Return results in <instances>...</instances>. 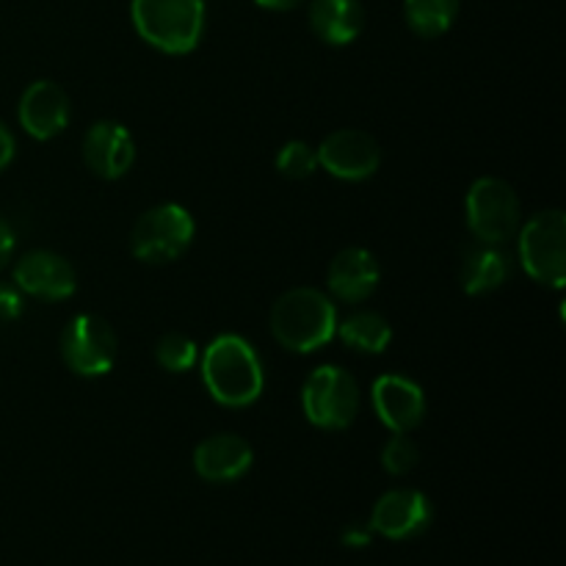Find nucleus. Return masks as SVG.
I'll use <instances>...</instances> for the list:
<instances>
[{
	"mask_svg": "<svg viewBox=\"0 0 566 566\" xmlns=\"http://www.w3.org/2000/svg\"><path fill=\"white\" fill-rule=\"evenodd\" d=\"M271 335L293 354H313L335 337L337 307L318 287H291L271 307Z\"/></svg>",
	"mask_w": 566,
	"mask_h": 566,
	"instance_id": "nucleus-2",
	"label": "nucleus"
},
{
	"mask_svg": "<svg viewBox=\"0 0 566 566\" xmlns=\"http://www.w3.org/2000/svg\"><path fill=\"white\" fill-rule=\"evenodd\" d=\"M363 390L357 379L340 365H318L302 385V409L313 426L324 431H343L357 420Z\"/></svg>",
	"mask_w": 566,
	"mask_h": 566,
	"instance_id": "nucleus-6",
	"label": "nucleus"
},
{
	"mask_svg": "<svg viewBox=\"0 0 566 566\" xmlns=\"http://www.w3.org/2000/svg\"><path fill=\"white\" fill-rule=\"evenodd\" d=\"M14 285L22 296L64 302L77 291L75 265L53 249H31L14 263Z\"/></svg>",
	"mask_w": 566,
	"mask_h": 566,
	"instance_id": "nucleus-10",
	"label": "nucleus"
},
{
	"mask_svg": "<svg viewBox=\"0 0 566 566\" xmlns=\"http://www.w3.org/2000/svg\"><path fill=\"white\" fill-rule=\"evenodd\" d=\"M274 166L282 177H287V180H307V177H313L315 169H318V155H315V149L310 147L307 142L293 138V142H287L285 147L276 153Z\"/></svg>",
	"mask_w": 566,
	"mask_h": 566,
	"instance_id": "nucleus-22",
	"label": "nucleus"
},
{
	"mask_svg": "<svg viewBox=\"0 0 566 566\" xmlns=\"http://www.w3.org/2000/svg\"><path fill=\"white\" fill-rule=\"evenodd\" d=\"M254 3H258L260 9H269V11H291L296 9L302 0H254Z\"/></svg>",
	"mask_w": 566,
	"mask_h": 566,
	"instance_id": "nucleus-28",
	"label": "nucleus"
},
{
	"mask_svg": "<svg viewBox=\"0 0 566 566\" xmlns=\"http://www.w3.org/2000/svg\"><path fill=\"white\" fill-rule=\"evenodd\" d=\"M81 155L92 175L119 180L136 164V142L122 122L99 119L83 136Z\"/></svg>",
	"mask_w": 566,
	"mask_h": 566,
	"instance_id": "nucleus-13",
	"label": "nucleus"
},
{
	"mask_svg": "<svg viewBox=\"0 0 566 566\" xmlns=\"http://www.w3.org/2000/svg\"><path fill=\"white\" fill-rule=\"evenodd\" d=\"M254 451L243 437L213 434L205 437L193 451V470L210 484H232L252 470Z\"/></svg>",
	"mask_w": 566,
	"mask_h": 566,
	"instance_id": "nucleus-16",
	"label": "nucleus"
},
{
	"mask_svg": "<svg viewBox=\"0 0 566 566\" xmlns=\"http://www.w3.org/2000/svg\"><path fill=\"white\" fill-rule=\"evenodd\" d=\"M202 381L216 403L230 409L252 407L265 387L263 359L258 348L241 335H219L202 359Z\"/></svg>",
	"mask_w": 566,
	"mask_h": 566,
	"instance_id": "nucleus-1",
	"label": "nucleus"
},
{
	"mask_svg": "<svg viewBox=\"0 0 566 566\" xmlns=\"http://www.w3.org/2000/svg\"><path fill=\"white\" fill-rule=\"evenodd\" d=\"M310 28L324 44L346 48L363 33L365 9L359 0H313L310 3Z\"/></svg>",
	"mask_w": 566,
	"mask_h": 566,
	"instance_id": "nucleus-18",
	"label": "nucleus"
},
{
	"mask_svg": "<svg viewBox=\"0 0 566 566\" xmlns=\"http://www.w3.org/2000/svg\"><path fill=\"white\" fill-rule=\"evenodd\" d=\"M130 20L149 48L166 55H188L205 36V0H130Z\"/></svg>",
	"mask_w": 566,
	"mask_h": 566,
	"instance_id": "nucleus-3",
	"label": "nucleus"
},
{
	"mask_svg": "<svg viewBox=\"0 0 566 566\" xmlns=\"http://www.w3.org/2000/svg\"><path fill=\"white\" fill-rule=\"evenodd\" d=\"M14 247H17V235H14V227L9 224V221L0 216V271L9 265L11 254H14Z\"/></svg>",
	"mask_w": 566,
	"mask_h": 566,
	"instance_id": "nucleus-25",
	"label": "nucleus"
},
{
	"mask_svg": "<svg viewBox=\"0 0 566 566\" xmlns=\"http://www.w3.org/2000/svg\"><path fill=\"white\" fill-rule=\"evenodd\" d=\"M335 335L354 352L381 354L392 343V326L376 310H357L343 321L337 318Z\"/></svg>",
	"mask_w": 566,
	"mask_h": 566,
	"instance_id": "nucleus-19",
	"label": "nucleus"
},
{
	"mask_svg": "<svg viewBox=\"0 0 566 566\" xmlns=\"http://www.w3.org/2000/svg\"><path fill=\"white\" fill-rule=\"evenodd\" d=\"M59 352L66 368L77 376H105L119 359V337L114 326L94 313H81L66 321L59 337Z\"/></svg>",
	"mask_w": 566,
	"mask_h": 566,
	"instance_id": "nucleus-8",
	"label": "nucleus"
},
{
	"mask_svg": "<svg viewBox=\"0 0 566 566\" xmlns=\"http://www.w3.org/2000/svg\"><path fill=\"white\" fill-rule=\"evenodd\" d=\"M459 17V0H403V20L420 39H437L451 31Z\"/></svg>",
	"mask_w": 566,
	"mask_h": 566,
	"instance_id": "nucleus-20",
	"label": "nucleus"
},
{
	"mask_svg": "<svg viewBox=\"0 0 566 566\" xmlns=\"http://www.w3.org/2000/svg\"><path fill=\"white\" fill-rule=\"evenodd\" d=\"M197 221L182 205L164 202L144 210L130 230L133 258L149 265L175 263L191 249Z\"/></svg>",
	"mask_w": 566,
	"mask_h": 566,
	"instance_id": "nucleus-4",
	"label": "nucleus"
},
{
	"mask_svg": "<svg viewBox=\"0 0 566 566\" xmlns=\"http://www.w3.org/2000/svg\"><path fill=\"white\" fill-rule=\"evenodd\" d=\"M155 363L166 374H188L199 363V346L182 332H166L155 343Z\"/></svg>",
	"mask_w": 566,
	"mask_h": 566,
	"instance_id": "nucleus-21",
	"label": "nucleus"
},
{
	"mask_svg": "<svg viewBox=\"0 0 566 566\" xmlns=\"http://www.w3.org/2000/svg\"><path fill=\"white\" fill-rule=\"evenodd\" d=\"M318 166L332 177L346 182H363L374 177L381 166V147L368 130L359 127H340L329 133L315 149Z\"/></svg>",
	"mask_w": 566,
	"mask_h": 566,
	"instance_id": "nucleus-9",
	"label": "nucleus"
},
{
	"mask_svg": "<svg viewBox=\"0 0 566 566\" xmlns=\"http://www.w3.org/2000/svg\"><path fill=\"white\" fill-rule=\"evenodd\" d=\"M370 403L381 423L392 434H409L426 418V392L415 379L401 374H385L370 387Z\"/></svg>",
	"mask_w": 566,
	"mask_h": 566,
	"instance_id": "nucleus-12",
	"label": "nucleus"
},
{
	"mask_svg": "<svg viewBox=\"0 0 566 566\" xmlns=\"http://www.w3.org/2000/svg\"><path fill=\"white\" fill-rule=\"evenodd\" d=\"M434 517V506H431L429 497L420 490H390L376 501L374 512H370V531L385 539L403 542L415 539V536L423 534L431 525Z\"/></svg>",
	"mask_w": 566,
	"mask_h": 566,
	"instance_id": "nucleus-11",
	"label": "nucleus"
},
{
	"mask_svg": "<svg viewBox=\"0 0 566 566\" xmlns=\"http://www.w3.org/2000/svg\"><path fill=\"white\" fill-rule=\"evenodd\" d=\"M370 536H374V531H370V525H363V523H352L346 531H343V545L348 547H365L370 542Z\"/></svg>",
	"mask_w": 566,
	"mask_h": 566,
	"instance_id": "nucleus-27",
	"label": "nucleus"
},
{
	"mask_svg": "<svg viewBox=\"0 0 566 566\" xmlns=\"http://www.w3.org/2000/svg\"><path fill=\"white\" fill-rule=\"evenodd\" d=\"M420 451L409 434H392L381 448V468L390 475H407L418 468Z\"/></svg>",
	"mask_w": 566,
	"mask_h": 566,
	"instance_id": "nucleus-23",
	"label": "nucleus"
},
{
	"mask_svg": "<svg viewBox=\"0 0 566 566\" xmlns=\"http://www.w3.org/2000/svg\"><path fill=\"white\" fill-rule=\"evenodd\" d=\"M517 254L534 282L564 291L566 285V216L564 210H542L517 230Z\"/></svg>",
	"mask_w": 566,
	"mask_h": 566,
	"instance_id": "nucleus-5",
	"label": "nucleus"
},
{
	"mask_svg": "<svg viewBox=\"0 0 566 566\" xmlns=\"http://www.w3.org/2000/svg\"><path fill=\"white\" fill-rule=\"evenodd\" d=\"M14 153H17L14 133L9 130V125H6V122H0V171H3L11 160H14Z\"/></svg>",
	"mask_w": 566,
	"mask_h": 566,
	"instance_id": "nucleus-26",
	"label": "nucleus"
},
{
	"mask_svg": "<svg viewBox=\"0 0 566 566\" xmlns=\"http://www.w3.org/2000/svg\"><path fill=\"white\" fill-rule=\"evenodd\" d=\"M512 276V254L497 243H470L459 260V285L468 296H486Z\"/></svg>",
	"mask_w": 566,
	"mask_h": 566,
	"instance_id": "nucleus-17",
	"label": "nucleus"
},
{
	"mask_svg": "<svg viewBox=\"0 0 566 566\" xmlns=\"http://www.w3.org/2000/svg\"><path fill=\"white\" fill-rule=\"evenodd\" d=\"M17 116H20V125L28 136L36 138V142H50L66 130L72 105L64 88L55 81H33L22 92Z\"/></svg>",
	"mask_w": 566,
	"mask_h": 566,
	"instance_id": "nucleus-14",
	"label": "nucleus"
},
{
	"mask_svg": "<svg viewBox=\"0 0 566 566\" xmlns=\"http://www.w3.org/2000/svg\"><path fill=\"white\" fill-rule=\"evenodd\" d=\"M468 227L475 241L506 247L523 224L520 197L501 177H479L464 199Z\"/></svg>",
	"mask_w": 566,
	"mask_h": 566,
	"instance_id": "nucleus-7",
	"label": "nucleus"
},
{
	"mask_svg": "<svg viewBox=\"0 0 566 566\" xmlns=\"http://www.w3.org/2000/svg\"><path fill=\"white\" fill-rule=\"evenodd\" d=\"M381 269L374 252L363 247H346L335 254L326 271V287L337 302L359 304L379 287Z\"/></svg>",
	"mask_w": 566,
	"mask_h": 566,
	"instance_id": "nucleus-15",
	"label": "nucleus"
},
{
	"mask_svg": "<svg viewBox=\"0 0 566 566\" xmlns=\"http://www.w3.org/2000/svg\"><path fill=\"white\" fill-rule=\"evenodd\" d=\"M22 293L17 285H0V321L9 324V321H17L22 315Z\"/></svg>",
	"mask_w": 566,
	"mask_h": 566,
	"instance_id": "nucleus-24",
	"label": "nucleus"
}]
</instances>
